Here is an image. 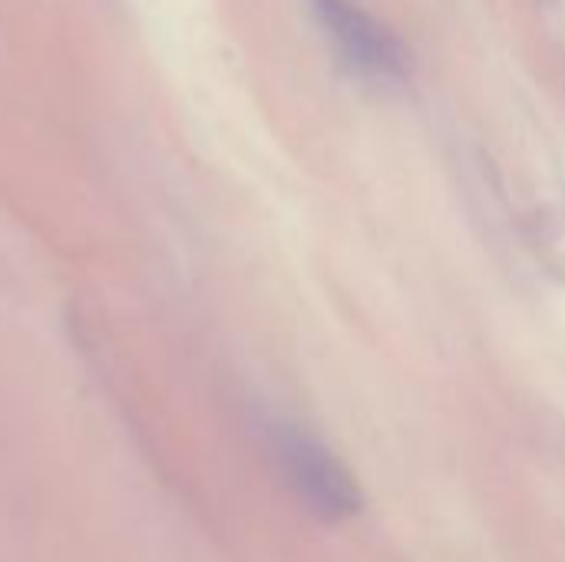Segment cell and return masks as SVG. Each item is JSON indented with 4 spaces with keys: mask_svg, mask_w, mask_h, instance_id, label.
<instances>
[{
    "mask_svg": "<svg viewBox=\"0 0 565 562\" xmlns=\"http://www.w3.org/2000/svg\"><path fill=\"white\" fill-rule=\"evenodd\" d=\"M271 450L285 474V484L295 490V497L324 523H341L358 513L361 494L344 464L311 434L275 424L271 431Z\"/></svg>",
    "mask_w": 565,
    "mask_h": 562,
    "instance_id": "cell-1",
    "label": "cell"
},
{
    "mask_svg": "<svg viewBox=\"0 0 565 562\" xmlns=\"http://www.w3.org/2000/svg\"><path fill=\"white\" fill-rule=\"evenodd\" d=\"M318 13L358 73H367V76L401 73L397 43L384 30H377V23H371L361 10H351L341 0H318Z\"/></svg>",
    "mask_w": 565,
    "mask_h": 562,
    "instance_id": "cell-2",
    "label": "cell"
}]
</instances>
